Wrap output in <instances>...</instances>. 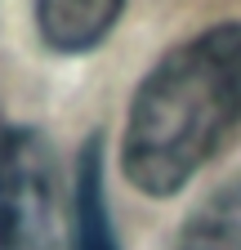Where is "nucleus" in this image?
Listing matches in <instances>:
<instances>
[{
    "instance_id": "obj_1",
    "label": "nucleus",
    "mask_w": 241,
    "mask_h": 250,
    "mask_svg": "<svg viewBox=\"0 0 241 250\" xmlns=\"http://www.w3.org/2000/svg\"><path fill=\"white\" fill-rule=\"evenodd\" d=\"M241 125V18L188 36L134 85L120 134V174L165 201L228 147Z\"/></svg>"
},
{
    "instance_id": "obj_2",
    "label": "nucleus",
    "mask_w": 241,
    "mask_h": 250,
    "mask_svg": "<svg viewBox=\"0 0 241 250\" xmlns=\"http://www.w3.org/2000/svg\"><path fill=\"white\" fill-rule=\"evenodd\" d=\"M0 250H76V197L36 125H0Z\"/></svg>"
},
{
    "instance_id": "obj_3",
    "label": "nucleus",
    "mask_w": 241,
    "mask_h": 250,
    "mask_svg": "<svg viewBox=\"0 0 241 250\" xmlns=\"http://www.w3.org/2000/svg\"><path fill=\"white\" fill-rule=\"evenodd\" d=\"M125 14V0H36V31L45 49L80 58L94 54Z\"/></svg>"
},
{
    "instance_id": "obj_4",
    "label": "nucleus",
    "mask_w": 241,
    "mask_h": 250,
    "mask_svg": "<svg viewBox=\"0 0 241 250\" xmlns=\"http://www.w3.org/2000/svg\"><path fill=\"white\" fill-rule=\"evenodd\" d=\"M76 250H120L112 206H107V183H103V139H85L76 156Z\"/></svg>"
},
{
    "instance_id": "obj_5",
    "label": "nucleus",
    "mask_w": 241,
    "mask_h": 250,
    "mask_svg": "<svg viewBox=\"0 0 241 250\" xmlns=\"http://www.w3.org/2000/svg\"><path fill=\"white\" fill-rule=\"evenodd\" d=\"M179 250H241V179L223 183L188 214Z\"/></svg>"
}]
</instances>
